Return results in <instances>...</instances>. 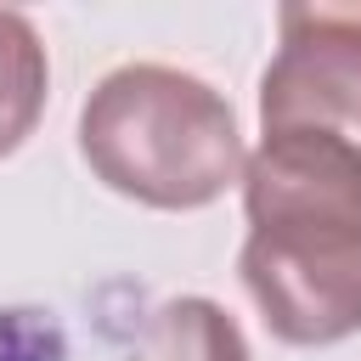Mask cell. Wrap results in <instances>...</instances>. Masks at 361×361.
Segmentation results:
<instances>
[{
  "label": "cell",
  "instance_id": "obj_1",
  "mask_svg": "<svg viewBox=\"0 0 361 361\" xmlns=\"http://www.w3.org/2000/svg\"><path fill=\"white\" fill-rule=\"evenodd\" d=\"M243 288L282 344L361 333V152L333 135H265L243 164Z\"/></svg>",
  "mask_w": 361,
  "mask_h": 361
},
{
  "label": "cell",
  "instance_id": "obj_2",
  "mask_svg": "<svg viewBox=\"0 0 361 361\" xmlns=\"http://www.w3.org/2000/svg\"><path fill=\"white\" fill-rule=\"evenodd\" d=\"M79 152L90 175L147 209H203L243 180V135L231 102L197 73L164 62L113 68L85 113Z\"/></svg>",
  "mask_w": 361,
  "mask_h": 361
},
{
  "label": "cell",
  "instance_id": "obj_3",
  "mask_svg": "<svg viewBox=\"0 0 361 361\" xmlns=\"http://www.w3.org/2000/svg\"><path fill=\"white\" fill-rule=\"evenodd\" d=\"M265 135H333L361 152V6H282V45L259 79Z\"/></svg>",
  "mask_w": 361,
  "mask_h": 361
},
{
  "label": "cell",
  "instance_id": "obj_4",
  "mask_svg": "<svg viewBox=\"0 0 361 361\" xmlns=\"http://www.w3.org/2000/svg\"><path fill=\"white\" fill-rule=\"evenodd\" d=\"M124 361H254V350H248L243 327L231 322V310H220L203 293H180L147 316V327Z\"/></svg>",
  "mask_w": 361,
  "mask_h": 361
},
{
  "label": "cell",
  "instance_id": "obj_5",
  "mask_svg": "<svg viewBox=\"0 0 361 361\" xmlns=\"http://www.w3.org/2000/svg\"><path fill=\"white\" fill-rule=\"evenodd\" d=\"M45 85H51V62L34 23L0 6V158L34 135L45 113Z\"/></svg>",
  "mask_w": 361,
  "mask_h": 361
}]
</instances>
